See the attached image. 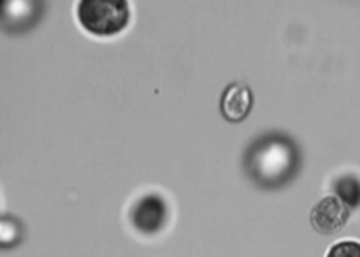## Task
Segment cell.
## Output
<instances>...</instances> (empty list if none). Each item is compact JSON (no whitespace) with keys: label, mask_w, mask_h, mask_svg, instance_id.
Returning <instances> with one entry per match:
<instances>
[{"label":"cell","mask_w":360,"mask_h":257,"mask_svg":"<svg viewBox=\"0 0 360 257\" xmlns=\"http://www.w3.org/2000/svg\"><path fill=\"white\" fill-rule=\"evenodd\" d=\"M76 13L84 30L98 37L120 34L130 21L129 4L123 0H83Z\"/></svg>","instance_id":"2"},{"label":"cell","mask_w":360,"mask_h":257,"mask_svg":"<svg viewBox=\"0 0 360 257\" xmlns=\"http://www.w3.org/2000/svg\"><path fill=\"white\" fill-rule=\"evenodd\" d=\"M134 227L143 234H157L167 225L169 206L158 194H148L141 197L130 213Z\"/></svg>","instance_id":"3"},{"label":"cell","mask_w":360,"mask_h":257,"mask_svg":"<svg viewBox=\"0 0 360 257\" xmlns=\"http://www.w3.org/2000/svg\"><path fill=\"white\" fill-rule=\"evenodd\" d=\"M334 196L343 201L350 210L360 206V178L355 175H343L334 180Z\"/></svg>","instance_id":"6"},{"label":"cell","mask_w":360,"mask_h":257,"mask_svg":"<svg viewBox=\"0 0 360 257\" xmlns=\"http://www.w3.org/2000/svg\"><path fill=\"white\" fill-rule=\"evenodd\" d=\"M253 108V94L250 87L243 83H232L224 90L220 101V111L227 122L238 123L248 118Z\"/></svg>","instance_id":"5"},{"label":"cell","mask_w":360,"mask_h":257,"mask_svg":"<svg viewBox=\"0 0 360 257\" xmlns=\"http://www.w3.org/2000/svg\"><path fill=\"white\" fill-rule=\"evenodd\" d=\"M352 217V210L336 196H326L313 206L309 220L320 234H336Z\"/></svg>","instance_id":"4"},{"label":"cell","mask_w":360,"mask_h":257,"mask_svg":"<svg viewBox=\"0 0 360 257\" xmlns=\"http://www.w3.org/2000/svg\"><path fill=\"white\" fill-rule=\"evenodd\" d=\"M23 239V225L16 217L0 215V249L16 246Z\"/></svg>","instance_id":"7"},{"label":"cell","mask_w":360,"mask_h":257,"mask_svg":"<svg viewBox=\"0 0 360 257\" xmlns=\"http://www.w3.org/2000/svg\"><path fill=\"white\" fill-rule=\"evenodd\" d=\"M301 151L287 134L269 132L257 137L245 153V171L260 189H281L297 176Z\"/></svg>","instance_id":"1"},{"label":"cell","mask_w":360,"mask_h":257,"mask_svg":"<svg viewBox=\"0 0 360 257\" xmlns=\"http://www.w3.org/2000/svg\"><path fill=\"white\" fill-rule=\"evenodd\" d=\"M326 257H360V242L341 239L327 250Z\"/></svg>","instance_id":"8"}]
</instances>
